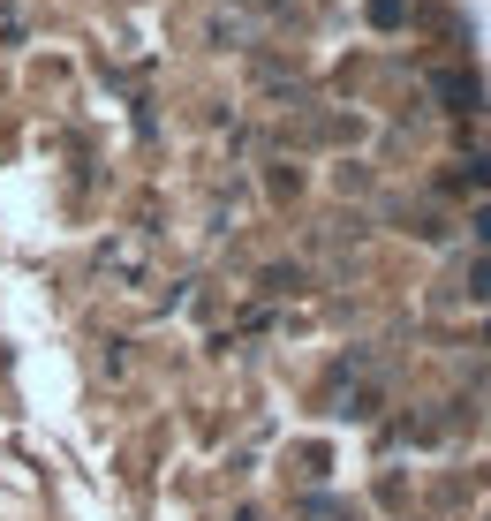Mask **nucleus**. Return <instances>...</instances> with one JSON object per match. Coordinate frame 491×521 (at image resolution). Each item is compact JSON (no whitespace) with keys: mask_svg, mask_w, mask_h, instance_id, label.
Wrapping results in <instances>:
<instances>
[{"mask_svg":"<svg viewBox=\"0 0 491 521\" xmlns=\"http://www.w3.org/2000/svg\"><path fill=\"white\" fill-rule=\"evenodd\" d=\"M476 235H484V242H491V212H484V219H476Z\"/></svg>","mask_w":491,"mask_h":521,"instance_id":"1","label":"nucleus"}]
</instances>
